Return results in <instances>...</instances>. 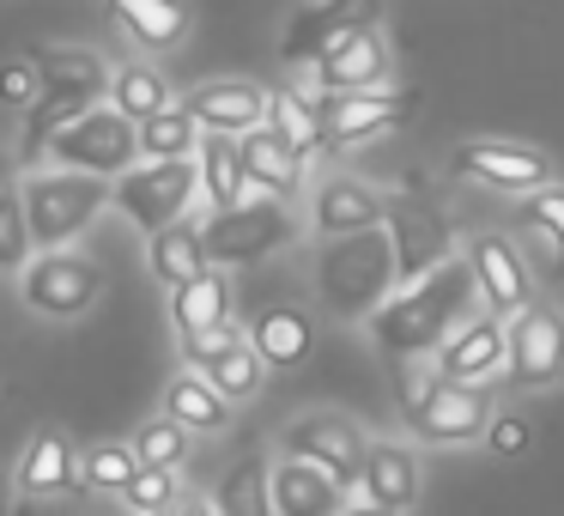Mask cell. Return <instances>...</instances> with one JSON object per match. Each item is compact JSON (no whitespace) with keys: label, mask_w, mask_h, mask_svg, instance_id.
<instances>
[{"label":"cell","mask_w":564,"mask_h":516,"mask_svg":"<svg viewBox=\"0 0 564 516\" xmlns=\"http://www.w3.org/2000/svg\"><path fill=\"white\" fill-rule=\"evenodd\" d=\"M503 377L516 389H546L564 377V316L552 304H522L510 316V358Z\"/></svg>","instance_id":"30bf717a"},{"label":"cell","mask_w":564,"mask_h":516,"mask_svg":"<svg viewBox=\"0 0 564 516\" xmlns=\"http://www.w3.org/2000/svg\"><path fill=\"white\" fill-rule=\"evenodd\" d=\"M195 159H200V195H207L213 207L249 201V171H243V147H237V135H207Z\"/></svg>","instance_id":"f1b7e54d"},{"label":"cell","mask_w":564,"mask_h":516,"mask_svg":"<svg viewBox=\"0 0 564 516\" xmlns=\"http://www.w3.org/2000/svg\"><path fill=\"white\" fill-rule=\"evenodd\" d=\"M195 195H200V159H140L110 183V207H122V219L147 237L183 219Z\"/></svg>","instance_id":"8992f818"},{"label":"cell","mask_w":564,"mask_h":516,"mask_svg":"<svg viewBox=\"0 0 564 516\" xmlns=\"http://www.w3.org/2000/svg\"><path fill=\"white\" fill-rule=\"evenodd\" d=\"M322 98V152H352L365 140L401 128V116H413V92L394 98V92L358 86V92H316Z\"/></svg>","instance_id":"9c48e42d"},{"label":"cell","mask_w":564,"mask_h":516,"mask_svg":"<svg viewBox=\"0 0 564 516\" xmlns=\"http://www.w3.org/2000/svg\"><path fill=\"white\" fill-rule=\"evenodd\" d=\"M437 244H443V225L431 219L425 207H401V213H394V256H401V280L437 268Z\"/></svg>","instance_id":"836d02e7"},{"label":"cell","mask_w":564,"mask_h":516,"mask_svg":"<svg viewBox=\"0 0 564 516\" xmlns=\"http://www.w3.org/2000/svg\"><path fill=\"white\" fill-rule=\"evenodd\" d=\"M292 237H297V225H292V213H285V201H273V195L231 201V207H213L207 219H200L207 261H219V268H256L273 249L292 244Z\"/></svg>","instance_id":"5b68a950"},{"label":"cell","mask_w":564,"mask_h":516,"mask_svg":"<svg viewBox=\"0 0 564 516\" xmlns=\"http://www.w3.org/2000/svg\"><path fill=\"white\" fill-rule=\"evenodd\" d=\"M365 431L346 426V419L334 413H310L297 419L292 431H285V455H310V462H322L340 486H358V474H365Z\"/></svg>","instance_id":"5bb4252c"},{"label":"cell","mask_w":564,"mask_h":516,"mask_svg":"<svg viewBox=\"0 0 564 516\" xmlns=\"http://www.w3.org/2000/svg\"><path fill=\"white\" fill-rule=\"evenodd\" d=\"M467 261H474V280H479V298H486V310H498V316H516L522 304H534V280H528V261L522 249L510 244V237H474V249H467Z\"/></svg>","instance_id":"9a60e30c"},{"label":"cell","mask_w":564,"mask_h":516,"mask_svg":"<svg viewBox=\"0 0 564 516\" xmlns=\"http://www.w3.org/2000/svg\"><path fill=\"white\" fill-rule=\"evenodd\" d=\"M79 450L62 438V431H37V438L25 443V455H19V474L13 486L25 492V498H55V492H74L79 486Z\"/></svg>","instance_id":"7402d4cb"},{"label":"cell","mask_w":564,"mask_h":516,"mask_svg":"<svg viewBox=\"0 0 564 516\" xmlns=\"http://www.w3.org/2000/svg\"><path fill=\"white\" fill-rule=\"evenodd\" d=\"M358 486H365V498L377 510H413L419 504V455L401 450V443H370Z\"/></svg>","instance_id":"cb8c5ba5"},{"label":"cell","mask_w":564,"mask_h":516,"mask_svg":"<svg viewBox=\"0 0 564 516\" xmlns=\"http://www.w3.org/2000/svg\"><path fill=\"white\" fill-rule=\"evenodd\" d=\"M176 467H159V462H140L134 467V480L122 486V504L128 510H140V516H159V510H176Z\"/></svg>","instance_id":"f35d334b"},{"label":"cell","mask_w":564,"mask_h":516,"mask_svg":"<svg viewBox=\"0 0 564 516\" xmlns=\"http://www.w3.org/2000/svg\"><path fill=\"white\" fill-rule=\"evenodd\" d=\"M200 140H207L200 116L188 104H164L159 116L140 122V159H195Z\"/></svg>","instance_id":"f546056e"},{"label":"cell","mask_w":564,"mask_h":516,"mask_svg":"<svg viewBox=\"0 0 564 516\" xmlns=\"http://www.w3.org/2000/svg\"><path fill=\"white\" fill-rule=\"evenodd\" d=\"M31 62H37V79H43V98L25 110V171L50 152V135L62 122H74L79 110H91V104L110 98V67H104V55L91 50H31Z\"/></svg>","instance_id":"3957f363"},{"label":"cell","mask_w":564,"mask_h":516,"mask_svg":"<svg viewBox=\"0 0 564 516\" xmlns=\"http://www.w3.org/2000/svg\"><path fill=\"white\" fill-rule=\"evenodd\" d=\"M401 365H413V370H401V419L413 426V419L425 413V401H431V395H437L449 377H443L437 353H431V358H425V353H413V358H401Z\"/></svg>","instance_id":"60d3db41"},{"label":"cell","mask_w":564,"mask_h":516,"mask_svg":"<svg viewBox=\"0 0 564 516\" xmlns=\"http://www.w3.org/2000/svg\"><path fill=\"white\" fill-rule=\"evenodd\" d=\"M486 426H491V401H486V389H479V383H462V377L443 383V389L425 401V413L413 419V431H419V438H431V443H467V438H486Z\"/></svg>","instance_id":"e0dca14e"},{"label":"cell","mask_w":564,"mask_h":516,"mask_svg":"<svg viewBox=\"0 0 564 516\" xmlns=\"http://www.w3.org/2000/svg\"><path fill=\"white\" fill-rule=\"evenodd\" d=\"M19 292H25V304L37 310V316L74 322L104 298V268L91 256H79V249L55 244V249H37V256L19 268Z\"/></svg>","instance_id":"ba28073f"},{"label":"cell","mask_w":564,"mask_h":516,"mask_svg":"<svg viewBox=\"0 0 564 516\" xmlns=\"http://www.w3.org/2000/svg\"><path fill=\"white\" fill-rule=\"evenodd\" d=\"M310 79V92H358L389 79V43L377 37V25H358L346 37H334L310 67H297Z\"/></svg>","instance_id":"7c38bea8"},{"label":"cell","mask_w":564,"mask_h":516,"mask_svg":"<svg viewBox=\"0 0 564 516\" xmlns=\"http://www.w3.org/2000/svg\"><path fill=\"white\" fill-rule=\"evenodd\" d=\"M382 219H389L382 195L370 183H358V176H328L316 189V201H310L316 237H346V232H365V225H382Z\"/></svg>","instance_id":"ffe728a7"},{"label":"cell","mask_w":564,"mask_h":516,"mask_svg":"<svg viewBox=\"0 0 564 516\" xmlns=\"http://www.w3.org/2000/svg\"><path fill=\"white\" fill-rule=\"evenodd\" d=\"M237 147H243V171H249V195H273V201H292L297 189H304V159H297L292 147H285L280 128L256 122L237 135Z\"/></svg>","instance_id":"d6986e66"},{"label":"cell","mask_w":564,"mask_h":516,"mask_svg":"<svg viewBox=\"0 0 564 516\" xmlns=\"http://www.w3.org/2000/svg\"><path fill=\"white\" fill-rule=\"evenodd\" d=\"M479 298L474 261H437V268L401 280V292H389L377 310H370V341H377L382 358H413V353H437L455 329L467 322Z\"/></svg>","instance_id":"6da1fadb"},{"label":"cell","mask_w":564,"mask_h":516,"mask_svg":"<svg viewBox=\"0 0 564 516\" xmlns=\"http://www.w3.org/2000/svg\"><path fill=\"white\" fill-rule=\"evenodd\" d=\"M134 450H140V462H159V467H183V455H188V426L183 419H147V426L134 431Z\"/></svg>","instance_id":"ab89813d"},{"label":"cell","mask_w":564,"mask_h":516,"mask_svg":"<svg viewBox=\"0 0 564 516\" xmlns=\"http://www.w3.org/2000/svg\"><path fill=\"white\" fill-rule=\"evenodd\" d=\"M268 128H280L285 147H292L297 159L322 152V98H304V92H273V104H268Z\"/></svg>","instance_id":"1f68e13d"},{"label":"cell","mask_w":564,"mask_h":516,"mask_svg":"<svg viewBox=\"0 0 564 516\" xmlns=\"http://www.w3.org/2000/svg\"><path fill=\"white\" fill-rule=\"evenodd\" d=\"M134 467H140V450L122 443V438H104V443H91V450L79 455V474H86V486H98V492H122L128 480H134Z\"/></svg>","instance_id":"8d00e7d4"},{"label":"cell","mask_w":564,"mask_h":516,"mask_svg":"<svg viewBox=\"0 0 564 516\" xmlns=\"http://www.w3.org/2000/svg\"><path fill=\"white\" fill-rule=\"evenodd\" d=\"M110 104L122 116H134V122H147V116H159L164 104H171V86H164L159 67L128 62V67H116V74H110Z\"/></svg>","instance_id":"e575fe53"},{"label":"cell","mask_w":564,"mask_h":516,"mask_svg":"<svg viewBox=\"0 0 564 516\" xmlns=\"http://www.w3.org/2000/svg\"><path fill=\"white\" fill-rule=\"evenodd\" d=\"M486 443H491L498 455H522V450H528V426H522L516 413H503V419H491V426H486Z\"/></svg>","instance_id":"7bdbcfd3"},{"label":"cell","mask_w":564,"mask_h":516,"mask_svg":"<svg viewBox=\"0 0 564 516\" xmlns=\"http://www.w3.org/2000/svg\"><path fill=\"white\" fill-rule=\"evenodd\" d=\"M50 164H74V171H91V176H122L128 164H140V122L122 116L116 104H91L79 110L74 122H62L50 135Z\"/></svg>","instance_id":"52a82bcc"},{"label":"cell","mask_w":564,"mask_h":516,"mask_svg":"<svg viewBox=\"0 0 564 516\" xmlns=\"http://www.w3.org/2000/svg\"><path fill=\"white\" fill-rule=\"evenodd\" d=\"M522 232L534 237L540 268H546V273H564V189H558V183L528 189V201H522Z\"/></svg>","instance_id":"4dcf8cb0"},{"label":"cell","mask_w":564,"mask_h":516,"mask_svg":"<svg viewBox=\"0 0 564 516\" xmlns=\"http://www.w3.org/2000/svg\"><path fill=\"white\" fill-rule=\"evenodd\" d=\"M171 322H176V334H207L219 322H231V280L219 273V261L200 268L195 280L171 286Z\"/></svg>","instance_id":"d4e9b609"},{"label":"cell","mask_w":564,"mask_h":516,"mask_svg":"<svg viewBox=\"0 0 564 516\" xmlns=\"http://www.w3.org/2000/svg\"><path fill=\"white\" fill-rule=\"evenodd\" d=\"M183 104L200 116L207 135H243V128L268 122L273 92H261L256 79H207V86H195Z\"/></svg>","instance_id":"ac0fdd59"},{"label":"cell","mask_w":564,"mask_h":516,"mask_svg":"<svg viewBox=\"0 0 564 516\" xmlns=\"http://www.w3.org/2000/svg\"><path fill=\"white\" fill-rule=\"evenodd\" d=\"M19 201H25L37 249H55V244H74V237L110 207V176L74 171V164H50V171L31 164L25 183H19Z\"/></svg>","instance_id":"277c9868"},{"label":"cell","mask_w":564,"mask_h":516,"mask_svg":"<svg viewBox=\"0 0 564 516\" xmlns=\"http://www.w3.org/2000/svg\"><path fill=\"white\" fill-rule=\"evenodd\" d=\"M0 510H7V480H0Z\"/></svg>","instance_id":"f6af8a7d"},{"label":"cell","mask_w":564,"mask_h":516,"mask_svg":"<svg viewBox=\"0 0 564 516\" xmlns=\"http://www.w3.org/2000/svg\"><path fill=\"white\" fill-rule=\"evenodd\" d=\"M0 189H13V159H7V147H0Z\"/></svg>","instance_id":"ee69618b"},{"label":"cell","mask_w":564,"mask_h":516,"mask_svg":"<svg viewBox=\"0 0 564 516\" xmlns=\"http://www.w3.org/2000/svg\"><path fill=\"white\" fill-rule=\"evenodd\" d=\"M164 413L183 419L188 431H219L225 419H231V395H225L200 365H188V370H176L171 389H164Z\"/></svg>","instance_id":"4316f807"},{"label":"cell","mask_w":564,"mask_h":516,"mask_svg":"<svg viewBox=\"0 0 564 516\" xmlns=\"http://www.w3.org/2000/svg\"><path fill=\"white\" fill-rule=\"evenodd\" d=\"M394 273H401V256H394V232L382 225H365V232L328 237L316 256V292L334 316L358 322L394 292Z\"/></svg>","instance_id":"7a4b0ae2"},{"label":"cell","mask_w":564,"mask_h":516,"mask_svg":"<svg viewBox=\"0 0 564 516\" xmlns=\"http://www.w3.org/2000/svg\"><path fill=\"white\" fill-rule=\"evenodd\" d=\"M31 256H37V237H31L25 201L19 189H0V273H19Z\"/></svg>","instance_id":"74e56055"},{"label":"cell","mask_w":564,"mask_h":516,"mask_svg":"<svg viewBox=\"0 0 564 516\" xmlns=\"http://www.w3.org/2000/svg\"><path fill=\"white\" fill-rule=\"evenodd\" d=\"M249 341H256V353L268 358V365L292 370V365H304L310 346H316V322L297 304H261L256 322H249Z\"/></svg>","instance_id":"603a6c76"},{"label":"cell","mask_w":564,"mask_h":516,"mask_svg":"<svg viewBox=\"0 0 564 516\" xmlns=\"http://www.w3.org/2000/svg\"><path fill=\"white\" fill-rule=\"evenodd\" d=\"M110 19L140 50H176L188 37V0H110Z\"/></svg>","instance_id":"484cf974"},{"label":"cell","mask_w":564,"mask_h":516,"mask_svg":"<svg viewBox=\"0 0 564 516\" xmlns=\"http://www.w3.org/2000/svg\"><path fill=\"white\" fill-rule=\"evenodd\" d=\"M200 370H207V377L219 383L231 401H249V395L261 389V377H268V358L256 353V341H249V334H237V341L219 346V353H213Z\"/></svg>","instance_id":"d6a6232c"},{"label":"cell","mask_w":564,"mask_h":516,"mask_svg":"<svg viewBox=\"0 0 564 516\" xmlns=\"http://www.w3.org/2000/svg\"><path fill=\"white\" fill-rule=\"evenodd\" d=\"M213 510H225V516H261V510H273V474L261 462L231 467V474H225V486H219V498H213Z\"/></svg>","instance_id":"d590c367"},{"label":"cell","mask_w":564,"mask_h":516,"mask_svg":"<svg viewBox=\"0 0 564 516\" xmlns=\"http://www.w3.org/2000/svg\"><path fill=\"white\" fill-rule=\"evenodd\" d=\"M37 98H43V79H37V62H31V55H13V62H0V104H7V110L25 116Z\"/></svg>","instance_id":"b9f144b4"},{"label":"cell","mask_w":564,"mask_h":516,"mask_svg":"<svg viewBox=\"0 0 564 516\" xmlns=\"http://www.w3.org/2000/svg\"><path fill=\"white\" fill-rule=\"evenodd\" d=\"M340 480L328 474L322 462H310V455H285L280 467H273V510L280 516H328L340 510Z\"/></svg>","instance_id":"44dd1931"},{"label":"cell","mask_w":564,"mask_h":516,"mask_svg":"<svg viewBox=\"0 0 564 516\" xmlns=\"http://www.w3.org/2000/svg\"><path fill=\"white\" fill-rule=\"evenodd\" d=\"M147 261H152V273H159V286H183V280H195L200 268H213L207 244H200V225H188V219L152 232L147 237Z\"/></svg>","instance_id":"83f0119b"},{"label":"cell","mask_w":564,"mask_h":516,"mask_svg":"<svg viewBox=\"0 0 564 516\" xmlns=\"http://www.w3.org/2000/svg\"><path fill=\"white\" fill-rule=\"evenodd\" d=\"M377 13H382V0H310V7L292 13V25H285L280 62L310 67L334 37H346V31H358V25H377Z\"/></svg>","instance_id":"8fae6325"},{"label":"cell","mask_w":564,"mask_h":516,"mask_svg":"<svg viewBox=\"0 0 564 516\" xmlns=\"http://www.w3.org/2000/svg\"><path fill=\"white\" fill-rule=\"evenodd\" d=\"M449 171L479 183V189H498V195H528V189L546 183V159L534 147H498V140H467V147H455Z\"/></svg>","instance_id":"4fadbf2b"},{"label":"cell","mask_w":564,"mask_h":516,"mask_svg":"<svg viewBox=\"0 0 564 516\" xmlns=\"http://www.w3.org/2000/svg\"><path fill=\"white\" fill-rule=\"evenodd\" d=\"M503 358H510V329H503L498 310H486V316H467L462 329H455L449 341L437 346L443 377H462V383H486V377H498Z\"/></svg>","instance_id":"2e32d148"}]
</instances>
